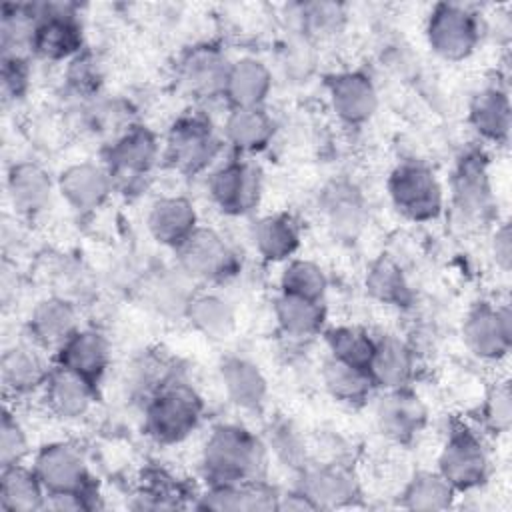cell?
Here are the masks:
<instances>
[{"instance_id": "6da1fadb", "label": "cell", "mask_w": 512, "mask_h": 512, "mask_svg": "<svg viewBox=\"0 0 512 512\" xmlns=\"http://www.w3.org/2000/svg\"><path fill=\"white\" fill-rule=\"evenodd\" d=\"M266 464V442L234 422L212 426L200 450V472L208 486L262 480Z\"/></svg>"}, {"instance_id": "7a4b0ae2", "label": "cell", "mask_w": 512, "mask_h": 512, "mask_svg": "<svg viewBox=\"0 0 512 512\" xmlns=\"http://www.w3.org/2000/svg\"><path fill=\"white\" fill-rule=\"evenodd\" d=\"M204 402L180 376H172L144 400V432L158 444L186 440L202 422Z\"/></svg>"}, {"instance_id": "3957f363", "label": "cell", "mask_w": 512, "mask_h": 512, "mask_svg": "<svg viewBox=\"0 0 512 512\" xmlns=\"http://www.w3.org/2000/svg\"><path fill=\"white\" fill-rule=\"evenodd\" d=\"M424 34L438 58L462 62L476 52L484 36L482 14L470 4L438 2L428 12Z\"/></svg>"}, {"instance_id": "277c9868", "label": "cell", "mask_w": 512, "mask_h": 512, "mask_svg": "<svg viewBox=\"0 0 512 512\" xmlns=\"http://www.w3.org/2000/svg\"><path fill=\"white\" fill-rule=\"evenodd\" d=\"M392 206L410 222H432L444 212V188L436 172L420 160H404L386 182Z\"/></svg>"}, {"instance_id": "5b68a950", "label": "cell", "mask_w": 512, "mask_h": 512, "mask_svg": "<svg viewBox=\"0 0 512 512\" xmlns=\"http://www.w3.org/2000/svg\"><path fill=\"white\" fill-rule=\"evenodd\" d=\"M490 158L484 148L468 146L456 160L450 192L456 218L466 226L486 224L494 214Z\"/></svg>"}, {"instance_id": "8992f818", "label": "cell", "mask_w": 512, "mask_h": 512, "mask_svg": "<svg viewBox=\"0 0 512 512\" xmlns=\"http://www.w3.org/2000/svg\"><path fill=\"white\" fill-rule=\"evenodd\" d=\"M222 150V140L212 122L202 112H186L168 128L164 142V160L184 176H196L208 170Z\"/></svg>"}, {"instance_id": "52a82bcc", "label": "cell", "mask_w": 512, "mask_h": 512, "mask_svg": "<svg viewBox=\"0 0 512 512\" xmlns=\"http://www.w3.org/2000/svg\"><path fill=\"white\" fill-rule=\"evenodd\" d=\"M438 472L456 492H470L486 484L490 454L480 432L466 422H452L438 454Z\"/></svg>"}, {"instance_id": "ba28073f", "label": "cell", "mask_w": 512, "mask_h": 512, "mask_svg": "<svg viewBox=\"0 0 512 512\" xmlns=\"http://www.w3.org/2000/svg\"><path fill=\"white\" fill-rule=\"evenodd\" d=\"M160 158L158 136L144 124H130L104 150V166L114 186L134 190L154 170Z\"/></svg>"}, {"instance_id": "9c48e42d", "label": "cell", "mask_w": 512, "mask_h": 512, "mask_svg": "<svg viewBox=\"0 0 512 512\" xmlns=\"http://www.w3.org/2000/svg\"><path fill=\"white\" fill-rule=\"evenodd\" d=\"M48 496L54 494H86L96 498L98 490L88 468L84 452L72 442L44 444L32 462Z\"/></svg>"}, {"instance_id": "30bf717a", "label": "cell", "mask_w": 512, "mask_h": 512, "mask_svg": "<svg viewBox=\"0 0 512 512\" xmlns=\"http://www.w3.org/2000/svg\"><path fill=\"white\" fill-rule=\"evenodd\" d=\"M176 266L194 282H224L236 274L238 258L218 230L198 226L176 248Z\"/></svg>"}, {"instance_id": "8fae6325", "label": "cell", "mask_w": 512, "mask_h": 512, "mask_svg": "<svg viewBox=\"0 0 512 512\" xmlns=\"http://www.w3.org/2000/svg\"><path fill=\"white\" fill-rule=\"evenodd\" d=\"M84 34L72 4H38L30 52L42 60H72L82 52Z\"/></svg>"}, {"instance_id": "7c38bea8", "label": "cell", "mask_w": 512, "mask_h": 512, "mask_svg": "<svg viewBox=\"0 0 512 512\" xmlns=\"http://www.w3.org/2000/svg\"><path fill=\"white\" fill-rule=\"evenodd\" d=\"M464 346L484 362H500L512 348V314L508 304L476 302L462 322Z\"/></svg>"}, {"instance_id": "4fadbf2b", "label": "cell", "mask_w": 512, "mask_h": 512, "mask_svg": "<svg viewBox=\"0 0 512 512\" xmlns=\"http://www.w3.org/2000/svg\"><path fill=\"white\" fill-rule=\"evenodd\" d=\"M206 190L220 212L242 216L258 204L260 174L244 158H230L208 174Z\"/></svg>"}, {"instance_id": "5bb4252c", "label": "cell", "mask_w": 512, "mask_h": 512, "mask_svg": "<svg viewBox=\"0 0 512 512\" xmlns=\"http://www.w3.org/2000/svg\"><path fill=\"white\" fill-rule=\"evenodd\" d=\"M230 60L214 44H196L188 48L176 66V78L182 90L198 100L224 98V86Z\"/></svg>"}, {"instance_id": "9a60e30c", "label": "cell", "mask_w": 512, "mask_h": 512, "mask_svg": "<svg viewBox=\"0 0 512 512\" xmlns=\"http://www.w3.org/2000/svg\"><path fill=\"white\" fill-rule=\"evenodd\" d=\"M300 488L318 510L322 508H344L352 506L360 498V482L354 474L352 466L342 460H328L306 464L302 472H298Z\"/></svg>"}, {"instance_id": "2e32d148", "label": "cell", "mask_w": 512, "mask_h": 512, "mask_svg": "<svg viewBox=\"0 0 512 512\" xmlns=\"http://www.w3.org/2000/svg\"><path fill=\"white\" fill-rule=\"evenodd\" d=\"M326 94L334 116L346 126H362L378 110L376 84L360 70L330 74L326 78Z\"/></svg>"}, {"instance_id": "e0dca14e", "label": "cell", "mask_w": 512, "mask_h": 512, "mask_svg": "<svg viewBox=\"0 0 512 512\" xmlns=\"http://www.w3.org/2000/svg\"><path fill=\"white\" fill-rule=\"evenodd\" d=\"M374 420L382 436L404 444L424 430L428 424V408L410 386L384 390V396L376 402Z\"/></svg>"}, {"instance_id": "ac0fdd59", "label": "cell", "mask_w": 512, "mask_h": 512, "mask_svg": "<svg viewBox=\"0 0 512 512\" xmlns=\"http://www.w3.org/2000/svg\"><path fill=\"white\" fill-rule=\"evenodd\" d=\"M96 392L98 388L94 384L72 370L54 364L42 388V398L52 416L76 422L90 414L96 404Z\"/></svg>"}, {"instance_id": "d6986e66", "label": "cell", "mask_w": 512, "mask_h": 512, "mask_svg": "<svg viewBox=\"0 0 512 512\" xmlns=\"http://www.w3.org/2000/svg\"><path fill=\"white\" fill-rule=\"evenodd\" d=\"M56 188L72 210L86 214L98 210L110 198L114 182L104 164L78 162L60 172Z\"/></svg>"}, {"instance_id": "ffe728a7", "label": "cell", "mask_w": 512, "mask_h": 512, "mask_svg": "<svg viewBox=\"0 0 512 512\" xmlns=\"http://www.w3.org/2000/svg\"><path fill=\"white\" fill-rule=\"evenodd\" d=\"M54 364L72 370L98 388L110 366V342L96 328H80L56 350Z\"/></svg>"}, {"instance_id": "44dd1931", "label": "cell", "mask_w": 512, "mask_h": 512, "mask_svg": "<svg viewBox=\"0 0 512 512\" xmlns=\"http://www.w3.org/2000/svg\"><path fill=\"white\" fill-rule=\"evenodd\" d=\"M42 350L36 342H18L4 350L0 374L8 396L22 398L44 388L52 366Z\"/></svg>"}, {"instance_id": "7402d4cb", "label": "cell", "mask_w": 512, "mask_h": 512, "mask_svg": "<svg viewBox=\"0 0 512 512\" xmlns=\"http://www.w3.org/2000/svg\"><path fill=\"white\" fill-rule=\"evenodd\" d=\"M76 330H80V314L74 300L66 296H48L36 302L28 316V334L44 350H58Z\"/></svg>"}, {"instance_id": "603a6c76", "label": "cell", "mask_w": 512, "mask_h": 512, "mask_svg": "<svg viewBox=\"0 0 512 512\" xmlns=\"http://www.w3.org/2000/svg\"><path fill=\"white\" fill-rule=\"evenodd\" d=\"M368 374L372 378L374 388H408L416 376L414 348L404 338L394 334L376 336L374 354L368 364Z\"/></svg>"}, {"instance_id": "cb8c5ba5", "label": "cell", "mask_w": 512, "mask_h": 512, "mask_svg": "<svg viewBox=\"0 0 512 512\" xmlns=\"http://www.w3.org/2000/svg\"><path fill=\"white\" fill-rule=\"evenodd\" d=\"M196 508L218 512H266L278 510L280 494L262 480L240 484H210L196 496Z\"/></svg>"}, {"instance_id": "d4e9b609", "label": "cell", "mask_w": 512, "mask_h": 512, "mask_svg": "<svg viewBox=\"0 0 512 512\" xmlns=\"http://www.w3.org/2000/svg\"><path fill=\"white\" fill-rule=\"evenodd\" d=\"M322 212L332 236L344 242H352L360 236L368 216L362 192L344 180L332 182L324 190Z\"/></svg>"}, {"instance_id": "484cf974", "label": "cell", "mask_w": 512, "mask_h": 512, "mask_svg": "<svg viewBox=\"0 0 512 512\" xmlns=\"http://www.w3.org/2000/svg\"><path fill=\"white\" fill-rule=\"evenodd\" d=\"M146 226L158 244L176 250L200 224L186 196H160L148 208Z\"/></svg>"}, {"instance_id": "4316f807", "label": "cell", "mask_w": 512, "mask_h": 512, "mask_svg": "<svg viewBox=\"0 0 512 512\" xmlns=\"http://www.w3.org/2000/svg\"><path fill=\"white\" fill-rule=\"evenodd\" d=\"M218 376L234 406L256 412L266 404L268 380L256 362L244 356H226L218 366Z\"/></svg>"}, {"instance_id": "83f0119b", "label": "cell", "mask_w": 512, "mask_h": 512, "mask_svg": "<svg viewBox=\"0 0 512 512\" xmlns=\"http://www.w3.org/2000/svg\"><path fill=\"white\" fill-rule=\"evenodd\" d=\"M510 96L500 84L478 90L468 106V122L478 138L492 144H506L510 138Z\"/></svg>"}, {"instance_id": "f1b7e54d", "label": "cell", "mask_w": 512, "mask_h": 512, "mask_svg": "<svg viewBox=\"0 0 512 512\" xmlns=\"http://www.w3.org/2000/svg\"><path fill=\"white\" fill-rule=\"evenodd\" d=\"M272 84L274 78L268 64L254 56H242L230 62L224 98L230 108H256L266 102Z\"/></svg>"}, {"instance_id": "f546056e", "label": "cell", "mask_w": 512, "mask_h": 512, "mask_svg": "<svg viewBox=\"0 0 512 512\" xmlns=\"http://www.w3.org/2000/svg\"><path fill=\"white\" fill-rule=\"evenodd\" d=\"M52 178L36 162H16L6 174V192L16 212L36 216L50 206L52 200Z\"/></svg>"}, {"instance_id": "4dcf8cb0", "label": "cell", "mask_w": 512, "mask_h": 512, "mask_svg": "<svg viewBox=\"0 0 512 512\" xmlns=\"http://www.w3.org/2000/svg\"><path fill=\"white\" fill-rule=\"evenodd\" d=\"M250 240L266 262H286L294 258L300 248V224L290 214H266L252 224Z\"/></svg>"}, {"instance_id": "1f68e13d", "label": "cell", "mask_w": 512, "mask_h": 512, "mask_svg": "<svg viewBox=\"0 0 512 512\" xmlns=\"http://www.w3.org/2000/svg\"><path fill=\"white\" fill-rule=\"evenodd\" d=\"M276 124L264 106L230 108L222 134L238 154H256L268 148L274 138Z\"/></svg>"}, {"instance_id": "d6a6232c", "label": "cell", "mask_w": 512, "mask_h": 512, "mask_svg": "<svg viewBox=\"0 0 512 512\" xmlns=\"http://www.w3.org/2000/svg\"><path fill=\"white\" fill-rule=\"evenodd\" d=\"M274 318L286 336L312 338L324 330L326 306L324 300L280 292L274 300Z\"/></svg>"}, {"instance_id": "836d02e7", "label": "cell", "mask_w": 512, "mask_h": 512, "mask_svg": "<svg viewBox=\"0 0 512 512\" xmlns=\"http://www.w3.org/2000/svg\"><path fill=\"white\" fill-rule=\"evenodd\" d=\"M46 488L34 468L24 464L0 470V508L6 512H32L46 508Z\"/></svg>"}, {"instance_id": "e575fe53", "label": "cell", "mask_w": 512, "mask_h": 512, "mask_svg": "<svg viewBox=\"0 0 512 512\" xmlns=\"http://www.w3.org/2000/svg\"><path fill=\"white\" fill-rule=\"evenodd\" d=\"M184 318L194 330L210 340H228L236 330L232 304L214 292H196L186 308Z\"/></svg>"}, {"instance_id": "d590c367", "label": "cell", "mask_w": 512, "mask_h": 512, "mask_svg": "<svg viewBox=\"0 0 512 512\" xmlns=\"http://www.w3.org/2000/svg\"><path fill=\"white\" fill-rule=\"evenodd\" d=\"M364 288L372 300L392 308H408L414 300V292L404 270L388 256H380L368 266Z\"/></svg>"}, {"instance_id": "8d00e7d4", "label": "cell", "mask_w": 512, "mask_h": 512, "mask_svg": "<svg viewBox=\"0 0 512 512\" xmlns=\"http://www.w3.org/2000/svg\"><path fill=\"white\" fill-rule=\"evenodd\" d=\"M188 496V488L180 478L164 468H150L144 472L130 506L136 510L184 508Z\"/></svg>"}, {"instance_id": "74e56055", "label": "cell", "mask_w": 512, "mask_h": 512, "mask_svg": "<svg viewBox=\"0 0 512 512\" xmlns=\"http://www.w3.org/2000/svg\"><path fill=\"white\" fill-rule=\"evenodd\" d=\"M322 382L326 392L334 400L348 406L364 404L374 390L368 370L332 356H328V360L322 366Z\"/></svg>"}, {"instance_id": "f35d334b", "label": "cell", "mask_w": 512, "mask_h": 512, "mask_svg": "<svg viewBox=\"0 0 512 512\" xmlns=\"http://www.w3.org/2000/svg\"><path fill=\"white\" fill-rule=\"evenodd\" d=\"M456 490L436 472H416L402 490V506L408 510L438 512L454 504Z\"/></svg>"}, {"instance_id": "ab89813d", "label": "cell", "mask_w": 512, "mask_h": 512, "mask_svg": "<svg viewBox=\"0 0 512 512\" xmlns=\"http://www.w3.org/2000/svg\"><path fill=\"white\" fill-rule=\"evenodd\" d=\"M324 340L332 358H338L342 362L368 370L370 358L374 354V344H376V336H372L368 330L360 326L340 324V326L328 328L324 332Z\"/></svg>"}, {"instance_id": "60d3db41", "label": "cell", "mask_w": 512, "mask_h": 512, "mask_svg": "<svg viewBox=\"0 0 512 512\" xmlns=\"http://www.w3.org/2000/svg\"><path fill=\"white\" fill-rule=\"evenodd\" d=\"M196 292L198 290L194 288V280L176 266V270H164L156 276L150 286V300L160 314L184 318L186 308Z\"/></svg>"}, {"instance_id": "b9f144b4", "label": "cell", "mask_w": 512, "mask_h": 512, "mask_svg": "<svg viewBox=\"0 0 512 512\" xmlns=\"http://www.w3.org/2000/svg\"><path fill=\"white\" fill-rule=\"evenodd\" d=\"M328 276L324 268L308 258H290L280 272V292L296 294L310 300H324Z\"/></svg>"}, {"instance_id": "7bdbcfd3", "label": "cell", "mask_w": 512, "mask_h": 512, "mask_svg": "<svg viewBox=\"0 0 512 512\" xmlns=\"http://www.w3.org/2000/svg\"><path fill=\"white\" fill-rule=\"evenodd\" d=\"M296 32L314 40L336 34L344 24V8L334 2H310L292 6Z\"/></svg>"}, {"instance_id": "ee69618b", "label": "cell", "mask_w": 512, "mask_h": 512, "mask_svg": "<svg viewBox=\"0 0 512 512\" xmlns=\"http://www.w3.org/2000/svg\"><path fill=\"white\" fill-rule=\"evenodd\" d=\"M266 448H270L276 458L290 470L302 472L308 464V448L296 426L284 418L270 422Z\"/></svg>"}, {"instance_id": "f6af8a7d", "label": "cell", "mask_w": 512, "mask_h": 512, "mask_svg": "<svg viewBox=\"0 0 512 512\" xmlns=\"http://www.w3.org/2000/svg\"><path fill=\"white\" fill-rule=\"evenodd\" d=\"M482 428L490 434H508L512 426V392L508 382H496L484 396L480 408Z\"/></svg>"}, {"instance_id": "bcb514c9", "label": "cell", "mask_w": 512, "mask_h": 512, "mask_svg": "<svg viewBox=\"0 0 512 512\" xmlns=\"http://www.w3.org/2000/svg\"><path fill=\"white\" fill-rule=\"evenodd\" d=\"M280 64L288 76L306 80L316 66V52L312 40L294 32L280 50Z\"/></svg>"}, {"instance_id": "7dc6e473", "label": "cell", "mask_w": 512, "mask_h": 512, "mask_svg": "<svg viewBox=\"0 0 512 512\" xmlns=\"http://www.w3.org/2000/svg\"><path fill=\"white\" fill-rule=\"evenodd\" d=\"M66 84L70 92L80 98L94 96L102 84V72H100L98 60L88 52H80L76 58L68 62Z\"/></svg>"}, {"instance_id": "c3c4849f", "label": "cell", "mask_w": 512, "mask_h": 512, "mask_svg": "<svg viewBox=\"0 0 512 512\" xmlns=\"http://www.w3.org/2000/svg\"><path fill=\"white\" fill-rule=\"evenodd\" d=\"M28 438L16 416L8 410L2 412L0 424V468L22 464L28 456Z\"/></svg>"}, {"instance_id": "681fc988", "label": "cell", "mask_w": 512, "mask_h": 512, "mask_svg": "<svg viewBox=\"0 0 512 512\" xmlns=\"http://www.w3.org/2000/svg\"><path fill=\"white\" fill-rule=\"evenodd\" d=\"M30 86V66L26 56L2 58V94L4 100H20Z\"/></svg>"}, {"instance_id": "f907efd6", "label": "cell", "mask_w": 512, "mask_h": 512, "mask_svg": "<svg viewBox=\"0 0 512 512\" xmlns=\"http://www.w3.org/2000/svg\"><path fill=\"white\" fill-rule=\"evenodd\" d=\"M490 252L496 262V268L502 270L504 274L510 272L512 266V234H510V224L500 222L492 234L490 242Z\"/></svg>"}, {"instance_id": "816d5d0a", "label": "cell", "mask_w": 512, "mask_h": 512, "mask_svg": "<svg viewBox=\"0 0 512 512\" xmlns=\"http://www.w3.org/2000/svg\"><path fill=\"white\" fill-rule=\"evenodd\" d=\"M278 510H318V508L300 488H294L286 494H280Z\"/></svg>"}]
</instances>
